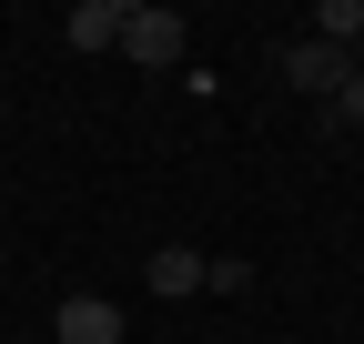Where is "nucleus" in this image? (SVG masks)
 <instances>
[{"label": "nucleus", "mask_w": 364, "mask_h": 344, "mask_svg": "<svg viewBox=\"0 0 364 344\" xmlns=\"http://www.w3.org/2000/svg\"><path fill=\"white\" fill-rule=\"evenodd\" d=\"M142 284H152V294H172V304H182V294H203V253H193V243H162L152 264H142Z\"/></svg>", "instance_id": "39448f33"}, {"label": "nucleus", "mask_w": 364, "mask_h": 344, "mask_svg": "<svg viewBox=\"0 0 364 344\" xmlns=\"http://www.w3.org/2000/svg\"><path fill=\"white\" fill-rule=\"evenodd\" d=\"M354 71H364V41H354Z\"/></svg>", "instance_id": "6e6552de"}, {"label": "nucleus", "mask_w": 364, "mask_h": 344, "mask_svg": "<svg viewBox=\"0 0 364 344\" xmlns=\"http://www.w3.org/2000/svg\"><path fill=\"white\" fill-rule=\"evenodd\" d=\"M122 21H132V0H81L61 31H71V51H122Z\"/></svg>", "instance_id": "20e7f679"}, {"label": "nucleus", "mask_w": 364, "mask_h": 344, "mask_svg": "<svg viewBox=\"0 0 364 344\" xmlns=\"http://www.w3.org/2000/svg\"><path fill=\"white\" fill-rule=\"evenodd\" d=\"M324 132H364V71H344V92L324 102Z\"/></svg>", "instance_id": "0eeeda50"}, {"label": "nucleus", "mask_w": 364, "mask_h": 344, "mask_svg": "<svg viewBox=\"0 0 364 344\" xmlns=\"http://www.w3.org/2000/svg\"><path fill=\"white\" fill-rule=\"evenodd\" d=\"M344 71H354V51H334V41H294V51H284V81H294V92H314V102H334L344 92Z\"/></svg>", "instance_id": "f03ea898"}, {"label": "nucleus", "mask_w": 364, "mask_h": 344, "mask_svg": "<svg viewBox=\"0 0 364 344\" xmlns=\"http://www.w3.org/2000/svg\"><path fill=\"white\" fill-rule=\"evenodd\" d=\"M122 51L142 61V71H172V61H182V11H162V0H132V21H122Z\"/></svg>", "instance_id": "f257e3e1"}, {"label": "nucleus", "mask_w": 364, "mask_h": 344, "mask_svg": "<svg viewBox=\"0 0 364 344\" xmlns=\"http://www.w3.org/2000/svg\"><path fill=\"white\" fill-rule=\"evenodd\" d=\"M314 41L354 51V41H364V0H314Z\"/></svg>", "instance_id": "423d86ee"}, {"label": "nucleus", "mask_w": 364, "mask_h": 344, "mask_svg": "<svg viewBox=\"0 0 364 344\" xmlns=\"http://www.w3.org/2000/svg\"><path fill=\"white\" fill-rule=\"evenodd\" d=\"M61 344H122V304H102V294H71V304L51 314Z\"/></svg>", "instance_id": "7ed1b4c3"}]
</instances>
